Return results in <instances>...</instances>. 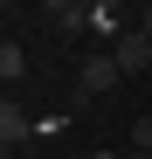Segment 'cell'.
I'll list each match as a JSON object with an SVG mask.
<instances>
[{
  "label": "cell",
  "mask_w": 152,
  "mask_h": 159,
  "mask_svg": "<svg viewBox=\"0 0 152 159\" xmlns=\"http://www.w3.org/2000/svg\"><path fill=\"white\" fill-rule=\"evenodd\" d=\"M124 159H152V152H132V145H124Z\"/></svg>",
  "instance_id": "cell-9"
},
{
  "label": "cell",
  "mask_w": 152,
  "mask_h": 159,
  "mask_svg": "<svg viewBox=\"0 0 152 159\" xmlns=\"http://www.w3.org/2000/svg\"><path fill=\"white\" fill-rule=\"evenodd\" d=\"M21 139H28V111L7 97V104H0V145H21Z\"/></svg>",
  "instance_id": "cell-3"
},
{
  "label": "cell",
  "mask_w": 152,
  "mask_h": 159,
  "mask_svg": "<svg viewBox=\"0 0 152 159\" xmlns=\"http://www.w3.org/2000/svg\"><path fill=\"white\" fill-rule=\"evenodd\" d=\"M111 56H118V69H124V76H145V69H152V42L138 35V21L111 42Z\"/></svg>",
  "instance_id": "cell-2"
},
{
  "label": "cell",
  "mask_w": 152,
  "mask_h": 159,
  "mask_svg": "<svg viewBox=\"0 0 152 159\" xmlns=\"http://www.w3.org/2000/svg\"><path fill=\"white\" fill-rule=\"evenodd\" d=\"M124 83V69H118V56L111 48H97V56H83L76 62V97H111Z\"/></svg>",
  "instance_id": "cell-1"
},
{
  "label": "cell",
  "mask_w": 152,
  "mask_h": 159,
  "mask_svg": "<svg viewBox=\"0 0 152 159\" xmlns=\"http://www.w3.org/2000/svg\"><path fill=\"white\" fill-rule=\"evenodd\" d=\"M90 159H124V152H111V145H97V152H90Z\"/></svg>",
  "instance_id": "cell-8"
},
{
  "label": "cell",
  "mask_w": 152,
  "mask_h": 159,
  "mask_svg": "<svg viewBox=\"0 0 152 159\" xmlns=\"http://www.w3.org/2000/svg\"><path fill=\"white\" fill-rule=\"evenodd\" d=\"M83 14L97 21V14H118V0H83Z\"/></svg>",
  "instance_id": "cell-6"
},
{
  "label": "cell",
  "mask_w": 152,
  "mask_h": 159,
  "mask_svg": "<svg viewBox=\"0 0 152 159\" xmlns=\"http://www.w3.org/2000/svg\"><path fill=\"white\" fill-rule=\"evenodd\" d=\"M42 14H48V21H56V28H62V21H69V14H83V0H42Z\"/></svg>",
  "instance_id": "cell-5"
},
{
  "label": "cell",
  "mask_w": 152,
  "mask_h": 159,
  "mask_svg": "<svg viewBox=\"0 0 152 159\" xmlns=\"http://www.w3.org/2000/svg\"><path fill=\"white\" fill-rule=\"evenodd\" d=\"M0 76H7V90L28 76V48H21V42H0Z\"/></svg>",
  "instance_id": "cell-4"
},
{
  "label": "cell",
  "mask_w": 152,
  "mask_h": 159,
  "mask_svg": "<svg viewBox=\"0 0 152 159\" xmlns=\"http://www.w3.org/2000/svg\"><path fill=\"white\" fill-rule=\"evenodd\" d=\"M138 35L152 42V0H145V7H138Z\"/></svg>",
  "instance_id": "cell-7"
}]
</instances>
